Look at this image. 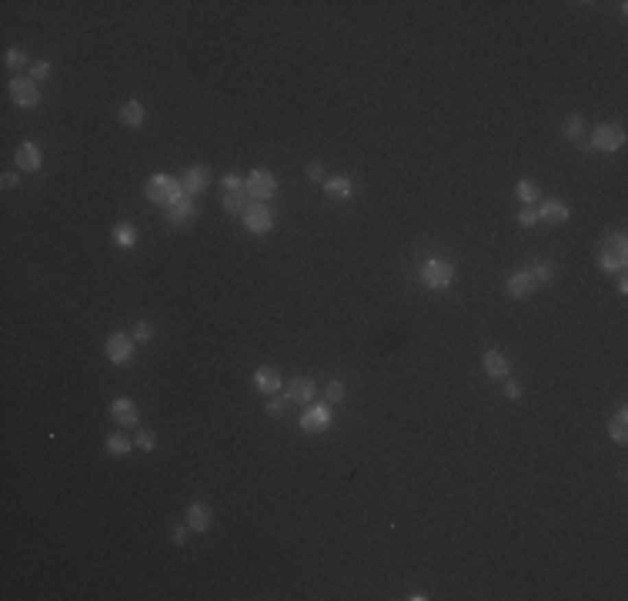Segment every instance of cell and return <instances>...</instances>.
I'll return each instance as SVG.
<instances>
[{"label": "cell", "mask_w": 628, "mask_h": 601, "mask_svg": "<svg viewBox=\"0 0 628 601\" xmlns=\"http://www.w3.org/2000/svg\"><path fill=\"white\" fill-rule=\"evenodd\" d=\"M10 100H14L17 107H37V104H40V87H37V80H30V77H14V80H10Z\"/></svg>", "instance_id": "8"}, {"label": "cell", "mask_w": 628, "mask_h": 601, "mask_svg": "<svg viewBox=\"0 0 628 601\" xmlns=\"http://www.w3.org/2000/svg\"><path fill=\"white\" fill-rule=\"evenodd\" d=\"M194 217H198V207H194V200L191 198H181L174 207H167V221H171V227H191L194 224Z\"/></svg>", "instance_id": "13"}, {"label": "cell", "mask_w": 628, "mask_h": 601, "mask_svg": "<svg viewBox=\"0 0 628 601\" xmlns=\"http://www.w3.org/2000/svg\"><path fill=\"white\" fill-rule=\"evenodd\" d=\"M117 121L124 127H141L144 124V104L141 100H127L121 107V114H117Z\"/></svg>", "instance_id": "22"}, {"label": "cell", "mask_w": 628, "mask_h": 601, "mask_svg": "<svg viewBox=\"0 0 628 601\" xmlns=\"http://www.w3.org/2000/svg\"><path fill=\"white\" fill-rule=\"evenodd\" d=\"M241 224L251 234H268L275 227V214H271V207L264 200H254V204H248V211L241 214Z\"/></svg>", "instance_id": "4"}, {"label": "cell", "mask_w": 628, "mask_h": 601, "mask_svg": "<svg viewBox=\"0 0 628 601\" xmlns=\"http://www.w3.org/2000/svg\"><path fill=\"white\" fill-rule=\"evenodd\" d=\"M331 425V411H327L325 404H314V408H307L301 414V427L304 431H311V434H318V431H325Z\"/></svg>", "instance_id": "17"}, {"label": "cell", "mask_w": 628, "mask_h": 601, "mask_svg": "<svg viewBox=\"0 0 628 601\" xmlns=\"http://www.w3.org/2000/svg\"><path fill=\"white\" fill-rule=\"evenodd\" d=\"M221 187H224L227 194H237V191H244V180L237 174H227V177H221Z\"/></svg>", "instance_id": "32"}, {"label": "cell", "mask_w": 628, "mask_h": 601, "mask_svg": "<svg viewBox=\"0 0 628 601\" xmlns=\"http://www.w3.org/2000/svg\"><path fill=\"white\" fill-rule=\"evenodd\" d=\"M130 338H134V341H151V338H154V325H151V321H137V325H134V331H130Z\"/></svg>", "instance_id": "31"}, {"label": "cell", "mask_w": 628, "mask_h": 601, "mask_svg": "<svg viewBox=\"0 0 628 601\" xmlns=\"http://www.w3.org/2000/svg\"><path fill=\"white\" fill-rule=\"evenodd\" d=\"M3 64H7L10 71H24L27 67V54L21 47H10L7 54H3Z\"/></svg>", "instance_id": "28"}, {"label": "cell", "mask_w": 628, "mask_h": 601, "mask_svg": "<svg viewBox=\"0 0 628 601\" xmlns=\"http://www.w3.org/2000/svg\"><path fill=\"white\" fill-rule=\"evenodd\" d=\"M17 180H21L17 174H3L0 177V187H3V191H10V187H17Z\"/></svg>", "instance_id": "40"}, {"label": "cell", "mask_w": 628, "mask_h": 601, "mask_svg": "<svg viewBox=\"0 0 628 601\" xmlns=\"http://www.w3.org/2000/svg\"><path fill=\"white\" fill-rule=\"evenodd\" d=\"M251 381H254V388H257L261 394H277V391L284 388V377L277 375L275 368H257Z\"/></svg>", "instance_id": "16"}, {"label": "cell", "mask_w": 628, "mask_h": 601, "mask_svg": "<svg viewBox=\"0 0 628 601\" xmlns=\"http://www.w3.org/2000/svg\"><path fill=\"white\" fill-rule=\"evenodd\" d=\"M114 241H117L121 248H134V244H137V231L130 224H117L114 227Z\"/></svg>", "instance_id": "26"}, {"label": "cell", "mask_w": 628, "mask_h": 601, "mask_svg": "<svg viewBox=\"0 0 628 601\" xmlns=\"http://www.w3.org/2000/svg\"><path fill=\"white\" fill-rule=\"evenodd\" d=\"M47 77H51V64H47V60H40V64H34V67H30V80H37V84H40V80H47Z\"/></svg>", "instance_id": "34"}, {"label": "cell", "mask_w": 628, "mask_h": 601, "mask_svg": "<svg viewBox=\"0 0 628 601\" xmlns=\"http://www.w3.org/2000/svg\"><path fill=\"white\" fill-rule=\"evenodd\" d=\"M481 368H485V375L488 377H498V381H504L508 371H511V364H508V357H504L502 351H488V354L481 357Z\"/></svg>", "instance_id": "18"}, {"label": "cell", "mask_w": 628, "mask_h": 601, "mask_svg": "<svg viewBox=\"0 0 628 601\" xmlns=\"http://www.w3.org/2000/svg\"><path fill=\"white\" fill-rule=\"evenodd\" d=\"M221 207H224L231 217H241V214L248 211V194H244V191H237V194H224Z\"/></svg>", "instance_id": "23"}, {"label": "cell", "mask_w": 628, "mask_h": 601, "mask_svg": "<svg viewBox=\"0 0 628 601\" xmlns=\"http://www.w3.org/2000/svg\"><path fill=\"white\" fill-rule=\"evenodd\" d=\"M625 261H628L625 234L618 231V234H612V237L605 241V250L598 254V264H602L605 274H622V271H625Z\"/></svg>", "instance_id": "2"}, {"label": "cell", "mask_w": 628, "mask_h": 601, "mask_svg": "<svg viewBox=\"0 0 628 601\" xmlns=\"http://www.w3.org/2000/svg\"><path fill=\"white\" fill-rule=\"evenodd\" d=\"M207 184H211V167H207V164H194V167H187L184 177H181V187H184L187 198L207 191Z\"/></svg>", "instance_id": "9"}, {"label": "cell", "mask_w": 628, "mask_h": 601, "mask_svg": "<svg viewBox=\"0 0 628 601\" xmlns=\"http://www.w3.org/2000/svg\"><path fill=\"white\" fill-rule=\"evenodd\" d=\"M518 224H522V227H535V224H538V211H535V207H522V211H518Z\"/></svg>", "instance_id": "33"}, {"label": "cell", "mask_w": 628, "mask_h": 601, "mask_svg": "<svg viewBox=\"0 0 628 601\" xmlns=\"http://www.w3.org/2000/svg\"><path fill=\"white\" fill-rule=\"evenodd\" d=\"M535 287H538V281L531 277V271H515V274H508V281H504V291L511 298H528Z\"/></svg>", "instance_id": "14"}, {"label": "cell", "mask_w": 628, "mask_h": 601, "mask_svg": "<svg viewBox=\"0 0 628 601\" xmlns=\"http://www.w3.org/2000/svg\"><path fill=\"white\" fill-rule=\"evenodd\" d=\"M284 408H288L284 398H275L271 404H268V414H271V418H281V414H284Z\"/></svg>", "instance_id": "38"}, {"label": "cell", "mask_w": 628, "mask_h": 601, "mask_svg": "<svg viewBox=\"0 0 628 601\" xmlns=\"http://www.w3.org/2000/svg\"><path fill=\"white\" fill-rule=\"evenodd\" d=\"M14 161H17V167L21 171H40V164H44V154L37 144H21L17 154H14Z\"/></svg>", "instance_id": "19"}, {"label": "cell", "mask_w": 628, "mask_h": 601, "mask_svg": "<svg viewBox=\"0 0 628 601\" xmlns=\"http://www.w3.org/2000/svg\"><path fill=\"white\" fill-rule=\"evenodd\" d=\"M187 534H191V528H181V525H177L174 531H171V541H174V545H187Z\"/></svg>", "instance_id": "37"}, {"label": "cell", "mask_w": 628, "mask_h": 601, "mask_svg": "<svg viewBox=\"0 0 628 601\" xmlns=\"http://www.w3.org/2000/svg\"><path fill=\"white\" fill-rule=\"evenodd\" d=\"M325 398H327V404H341L345 401V381H327Z\"/></svg>", "instance_id": "29"}, {"label": "cell", "mask_w": 628, "mask_h": 601, "mask_svg": "<svg viewBox=\"0 0 628 601\" xmlns=\"http://www.w3.org/2000/svg\"><path fill=\"white\" fill-rule=\"evenodd\" d=\"M531 277H535L538 284H548V281H555V264H552V261H538V264L531 268Z\"/></svg>", "instance_id": "27"}, {"label": "cell", "mask_w": 628, "mask_h": 601, "mask_svg": "<svg viewBox=\"0 0 628 601\" xmlns=\"http://www.w3.org/2000/svg\"><path fill=\"white\" fill-rule=\"evenodd\" d=\"M134 445H137L141 451H154V445H157V441H154V434H151V431H137Z\"/></svg>", "instance_id": "35"}, {"label": "cell", "mask_w": 628, "mask_h": 601, "mask_svg": "<svg viewBox=\"0 0 628 601\" xmlns=\"http://www.w3.org/2000/svg\"><path fill=\"white\" fill-rule=\"evenodd\" d=\"M535 211H538V221H545V224H565L572 217V211H568L565 200H542Z\"/></svg>", "instance_id": "12"}, {"label": "cell", "mask_w": 628, "mask_h": 601, "mask_svg": "<svg viewBox=\"0 0 628 601\" xmlns=\"http://www.w3.org/2000/svg\"><path fill=\"white\" fill-rule=\"evenodd\" d=\"M625 144V130L615 124H598L588 137V148L592 150H618Z\"/></svg>", "instance_id": "5"}, {"label": "cell", "mask_w": 628, "mask_h": 601, "mask_svg": "<svg viewBox=\"0 0 628 601\" xmlns=\"http://www.w3.org/2000/svg\"><path fill=\"white\" fill-rule=\"evenodd\" d=\"M608 434H612V441H618V445H625L628 441V411L625 408H618V411L608 418Z\"/></svg>", "instance_id": "21"}, {"label": "cell", "mask_w": 628, "mask_h": 601, "mask_svg": "<svg viewBox=\"0 0 628 601\" xmlns=\"http://www.w3.org/2000/svg\"><path fill=\"white\" fill-rule=\"evenodd\" d=\"M325 194L327 200H351V180L341 174V177H327L325 180Z\"/></svg>", "instance_id": "20"}, {"label": "cell", "mask_w": 628, "mask_h": 601, "mask_svg": "<svg viewBox=\"0 0 628 601\" xmlns=\"http://www.w3.org/2000/svg\"><path fill=\"white\" fill-rule=\"evenodd\" d=\"M304 174H307V180H325V167H321L318 161H311V164L304 167Z\"/></svg>", "instance_id": "36"}, {"label": "cell", "mask_w": 628, "mask_h": 601, "mask_svg": "<svg viewBox=\"0 0 628 601\" xmlns=\"http://www.w3.org/2000/svg\"><path fill=\"white\" fill-rule=\"evenodd\" d=\"M515 194H518V200H525V207H531L538 200V184L535 180H518L515 184Z\"/></svg>", "instance_id": "25"}, {"label": "cell", "mask_w": 628, "mask_h": 601, "mask_svg": "<svg viewBox=\"0 0 628 601\" xmlns=\"http://www.w3.org/2000/svg\"><path fill=\"white\" fill-rule=\"evenodd\" d=\"M277 191V180L271 171H251L244 177V194L254 200H268Z\"/></svg>", "instance_id": "7"}, {"label": "cell", "mask_w": 628, "mask_h": 601, "mask_svg": "<svg viewBox=\"0 0 628 601\" xmlns=\"http://www.w3.org/2000/svg\"><path fill=\"white\" fill-rule=\"evenodd\" d=\"M314 394H318V388H314L311 377H291V381H288V401H294V404H311Z\"/></svg>", "instance_id": "15"}, {"label": "cell", "mask_w": 628, "mask_h": 601, "mask_svg": "<svg viewBox=\"0 0 628 601\" xmlns=\"http://www.w3.org/2000/svg\"><path fill=\"white\" fill-rule=\"evenodd\" d=\"M452 281H454L452 261H445V257H431V261H425V268H421V284H425V287L441 291V287H448Z\"/></svg>", "instance_id": "3"}, {"label": "cell", "mask_w": 628, "mask_h": 601, "mask_svg": "<svg viewBox=\"0 0 628 601\" xmlns=\"http://www.w3.org/2000/svg\"><path fill=\"white\" fill-rule=\"evenodd\" d=\"M561 130H565V137H572V141H578V137H581V130H585V121H581V114H575V117H568Z\"/></svg>", "instance_id": "30"}, {"label": "cell", "mask_w": 628, "mask_h": 601, "mask_svg": "<svg viewBox=\"0 0 628 601\" xmlns=\"http://www.w3.org/2000/svg\"><path fill=\"white\" fill-rule=\"evenodd\" d=\"M184 521H187V528L191 531H207V528L214 525V515H211V508L204 504V501H191L187 504V511H184Z\"/></svg>", "instance_id": "11"}, {"label": "cell", "mask_w": 628, "mask_h": 601, "mask_svg": "<svg viewBox=\"0 0 628 601\" xmlns=\"http://www.w3.org/2000/svg\"><path fill=\"white\" fill-rule=\"evenodd\" d=\"M107 454H114V458H121V454H127L130 451V438L127 434H107Z\"/></svg>", "instance_id": "24"}, {"label": "cell", "mask_w": 628, "mask_h": 601, "mask_svg": "<svg viewBox=\"0 0 628 601\" xmlns=\"http://www.w3.org/2000/svg\"><path fill=\"white\" fill-rule=\"evenodd\" d=\"M504 394L511 401H518L522 398V384H515V381H504Z\"/></svg>", "instance_id": "39"}, {"label": "cell", "mask_w": 628, "mask_h": 601, "mask_svg": "<svg viewBox=\"0 0 628 601\" xmlns=\"http://www.w3.org/2000/svg\"><path fill=\"white\" fill-rule=\"evenodd\" d=\"M111 418H114L121 427H137L141 411H137V404H134L130 398H114L111 401Z\"/></svg>", "instance_id": "10"}, {"label": "cell", "mask_w": 628, "mask_h": 601, "mask_svg": "<svg viewBox=\"0 0 628 601\" xmlns=\"http://www.w3.org/2000/svg\"><path fill=\"white\" fill-rule=\"evenodd\" d=\"M104 354H107L111 364H130L134 361V338H127L124 331L111 334L107 344H104Z\"/></svg>", "instance_id": "6"}, {"label": "cell", "mask_w": 628, "mask_h": 601, "mask_svg": "<svg viewBox=\"0 0 628 601\" xmlns=\"http://www.w3.org/2000/svg\"><path fill=\"white\" fill-rule=\"evenodd\" d=\"M144 191H148V198H151L154 204H161V207H174L181 198H187L184 187H181V180L171 177V174H154Z\"/></svg>", "instance_id": "1"}]
</instances>
